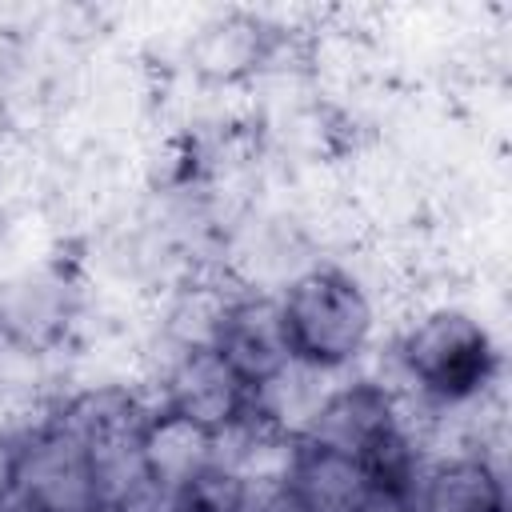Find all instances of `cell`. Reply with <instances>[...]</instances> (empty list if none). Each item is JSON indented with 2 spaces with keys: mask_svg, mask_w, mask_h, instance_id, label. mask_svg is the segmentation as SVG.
<instances>
[{
  "mask_svg": "<svg viewBox=\"0 0 512 512\" xmlns=\"http://www.w3.org/2000/svg\"><path fill=\"white\" fill-rule=\"evenodd\" d=\"M248 500H252V484L240 472L216 464L180 492L176 512H248Z\"/></svg>",
  "mask_w": 512,
  "mask_h": 512,
  "instance_id": "cell-10",
  "label": "cell"
},
{
  "mask_svg": "<svg viewBox=\"0 0 512 512\" xmlns=\"http://www.w3.org/2000/svg\"><path fill=\"white\" fill-rule=\"evenodd\" d=\"M360 512H420L416 492H388V488H372L360 504Z\"/></svg>",
  "mask_w": 512,
  "mask_h": 512,
  "instance_id": "cell-12",
  "label": "cell"
},
{
  "mask_svg": "<svg viewBox=\"0 0 512 512\" xmlns=\"http://www.w3.org/2000/svg\"><path fill=\"white\" fill-rule=\"evenodd\" d=\"M300 440L320 444V448L340 452V456H352L368 468L388 448L408 440V428H404L396 396L384 384L352 380V384H340V388L320 396V404L308 416Z\"/></svg>",
  "mask_w": 512,
  "mask_h": 512,
  "instance_id": "cell-3",
  "label": "cell"
},
{
  "mask_svg": "<svg viewBox=\"0 0 512 512\" xmlns=\"http://www.w3.org/2000/svg\"><path fill=\"white\" fill-rule=\"evenodd\" d=\"M156 408L176 412L212 436H224L256 412V392L220 360L212 344H184L160 380Z\"/></svg>",
  "mask_w": 512,
  "mask_h": 512,
  "instance_id": "cell-4",
  "label": "cell"
},
{
  "mask_svg": "<svg viewBox=\"0 0 512 512\" xmlns=\"http://www.w3.org/2000/svg\"><path fill=\"white\" fill-rule=\"evenodd\" d=\"M420 512H508V492L492 460L452 456L420 476Z\"/></svg>",
  "mask_w": 512,
  "mask_h": 512,
  "instance_id": "cell-9",
  "label": "cell"
},
{
  "mask_svg": "<svg viewBox=\"0 0 512 512\" xmlns=\"http://www.w3.org/2000/svg\"><path fill=\"white\" fill-rule=\"evenodd\" d=\"M20 448H24V436L0 428V504L16 496V472H20Z\"/></svg>",
  "mask_w": 512,
  "mask_h": 512,
  "instance_id": "cell-11",
  "label": "cell"
},
{
  "mask_svg": "<svg viewBox=\"0 0 512 512\" xmlns=\"http://www.w3.org/2000/svg\"><path fill=\"white\" fill-rule=\"evenodd\" d=\"M16 496L36 512H88L96 500H104L92 452L56 420L24 436Z\"/></svg>",
  "mask_w": 512,
  "mask_h": 512,
  "instance_id": "cell-5",
  "label": "cell"
},
{
  "mask_svg": "<svg viewBox=\"0 0 512 512\" xmlns=\"http://www.w3.org/2000/svg\"><path fill=\"white\" fill-rule=\"evenodd\" d=\"M220 464V436L196 428L192 420L152 408L148 428L140 436V468L144 476H152L156 484L184 492L196 476H204L208 468Z\"/></svg>",
  "mask_w": 512,
  "mask_h": 512,
  "instance_id": "cell-8",
  "label": "cell"
},
{
  "mask_svg": "<svg viewBox=\"0 0 512 512\" xmlns=\"http://www.w3.org/2000/svg\"><path fill=\"white\" fill-rule=\"evenodd\" d=\"M408 380L436 404H468L496 376V340L464 308L424 312L400 340Z\"/></svg>",
  "mask_w": 512,
  "mask_h": 512,
  "instance_id": "cell-2",
  "label": "cell"
},
{
  "mask_svg": "<svg viewBox=\"0 0 512 512\" xmlns=\"http://www.w3.org/2000/svg\"><path fill=\"white\" fill-rule=\"evenodd\" d=\"M280 484L292 492L300 512H360L364 496L372 492L360 460L328 452V448L308 444L300 436L292 444V456H288Z\"/></svg>",
  "mask_w": 512,
  "mask_h": 512,
  "instance_id": "cell-7",
  "label": "cell"
},
{
  "mask_svg": "<svg viewBox=\"0 0 512 512\" xmlns=\"http://www.w3.org/2000/svg\"><path fill=\"white\" fill-rule=\"evenodd\" d=\"M208 344L220 352V360L252 388H268L272 380H280L296 356L284 332V316H280V300L276 296H232L220 304L216 324Z\"/></svg>",
  "mask_w": 512,
  "mask_h": 512,
  "instance_id": "cell-6",
  "label": "cell"
},
{
  "mask_svg": "<svg viewBox=\"0 0 512 512\" xmlns=\"http://www.w3.org/2000/svg\"><path fill=\"white\" fill-rule=\"evenodd\" d=\"M88 512H124V508H120L116 500H96V504H92Z\"/></svg>",
  "mask_w": 512,
  "mask_h": 512,
  "instance_id": "cell-13",
  "label": "cell"
},
{
  "mask_svg": "<svg viewBox=\"0 0 512 512\" xmlns=\"http://www.w3.org/2000/svg\"><path fill=\"white\" fill-rule=\"evenodd\" d=\"M276 300L300 368L340 372L368 352L376 332V308L352 272L316 264L292 276Z\"/></svg>",
  "mask_w": 512,
  "mask_h": 512,
  "instance_id": "cell-1",
  "label": "cell"
}]
</instances>
